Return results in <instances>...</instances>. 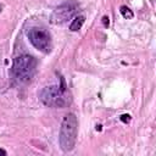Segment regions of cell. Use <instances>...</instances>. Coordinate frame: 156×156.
<instances>
[{
	"instance_id": "obj_1",
	"label": "cell",
	"mask_w": 156,
	"mask_h": 156,
	"mask_svg": "<svg viewBox=\"0 0 156 156\" xmlns=\"http://www.w3.org/2000/svg\"><path fill=\"white\" fill-rule=\"evenodd\" d=\"M40 101L49 107H66L69 104V96L67 94V87L61 78L60 85H49L45 87L39 94Z\"/></svg>"
},
{
	"instance_id": "obj_2",
	"label": "cell",
	"mask_w": 156,
	"mask_h": 156,
	"mask_svg": "<svg viewBox=\"0 0 156 156\" xmlns=\"http://www.w3.org/2000/svg\"><path fill=\"white\" fill-rule=\"evenodd\" d=\"M77 134H78V119L74 113H67L61 123L60 128V146L65 152L71 151L77 140Z\"/></svg>"
},
{
	"instance_id": "obj_3",
	"label": "cell",
	"mask_w": 156,
	"mask_h": 156,
	"mask_svg": "<svg viewBox=\"0 0 156 156\" xmlns=\"http://www.w3.org/2000/svg\"><path fill=\"white\" fill-rule=\"evenodd\" d=\"M35 69H37V60L30 55L23 54L13 60L11 73L17 82L27 83L33 78Z\"/></svg>"
},
{
	"instance_id": "obj_4",
	"label": "cell",
	"mask_w": 156,
	"mask_h": 156,
	"mask_svg": "<svg viewBox=\"0 0 156 156\" xmlns=\"http://www.w3.org/2000/svg\"><path fill=\"white\" fill-rule=\"evenodd\" d=\"M27 37H28V40L30 41V44L39 51H41L44 54H49L51 51V48H52L51 35L46 29L33 27L28 30Z\"/></svg>"
},
{
	"instance_id": "obj_5",
	"label": "cell",
	"mask_w": 156,
	"mask_h": 156,
	"mask_svg": "<svg viewBox=\"0 0 156 156\" xmlns=\"http://www.w3.org/2000/svg\"><path fill=\"white\" fill-rule=\"evenodd\" d=\"M76 10H77V5L74 2H65L54 10L50 21L54 24H62L73 17Z\"/></svg>"
},
{
	"instance_id": "obj_6",
	"label": "cell",
	"mask_w": 156,
	"mask_h": 156,
	"mask_svg": "<svg viewBox=\"0 0 156 156\" xmlns=\"http://www.w3.org/2000/svg\"><path fill=\"white\" fill-rule=\"evenodd\" d=\"M84 21H85V17L83 15H79V16H76L73 20H72V23L69 24V29L72 32H77L82 28V26L84 24Z\"/></svg>"
},
{
	"instance_id": "obj_7",
	"label": "cell",
	"mask_w": 156,
	"mask_h": 156,
	"mask_svg": "<svg viewBox=\"0 0 156 156\" xmlns=\"http://www.w3.org/2000/svg\"><path fill=\"white\" fill-rule=\"evenodd\" d=\"M119 12H121V13H122V16H123L124 18H127V20H129V18H133V16H134L133 11H132L129 7L124 6V5L119 7Z\"/></svg>"
},
{
	"instance_id": "obj_8",
	"label": "cell",
	"mask_w": 156,
	"mask_h": 156,
	"mask_svg": "<svg viewBox=\"0 0 156 156\" xmlns=\"http://www.w3.org/2000/svg\"><path fill=\"white\" fill-rule=\"evenodd\" d=\"M121 121L124 122V123H127V122L130 121V116H129V115H122V116H121Z\"/></svg>"
},
{
	"instance_id": "obj_9",
	"label": "cell",
	"mask_w": 156,
	"mask_h": 156,
	"mask_svg": "<svg viewBox=\"0 0 156 156\" xmlns=\"http://www.w3.org/2000/svg\"><path fill=\"white\" fill-rule=\"evenodd\" d=\"M102 20H104V24H105V26L107 27V26H108V17L104 16V17H102Z\"/></svg>"
},
{
	"instance_id": "obj_10",
	"label": "cell",
	"mask_w": 156,
	"mask_h": 156,
	"mask_svg": "<svg viewBox=\"0 0 156 156\" xmlns=\"http://www.w3.org/2000/svg\"><path fill=\"white\" fill-rule=\"evenodd\" d=\"M0 155H4V156H5V155H6V151L2 150V149H0Z\"/></svg>"
},
{
	"instance_id": "obj_11",
	"label": "cell",
	"mask_w": 156,
	"mask_h": 156,
	"mask_svg": "<svg viewBox=\"0 0 156 156\" xmlns=\"http://www.w3.org/2000/svg\"><path fill=\"white\" fill-rule=\"evenodd\" d=\"M2 11V5H0V12Z\"/></svg>"
}]
</instances>
